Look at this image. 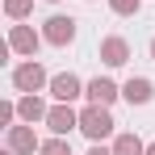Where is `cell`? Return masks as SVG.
<instances>
[{
    "label": "cell",
    "mask_w": 155,
    "mask_h": 155,
    "mask_svg": "<svg viewBox=\"0 0 155 155\" xmlns=\"http://www.w3.org/2000/svg\"><path fill=\"white\" fill-rule=\"evenodd\" d=\"M113 113H109V105H88L84 113H80V130L92 138V143H105L109 134H113Z\"/></svg>",
    "instance_id": "6da1fadb"
},
{
    "label": "cell",
    "mask_w": 155,
    "mask_h": 155,
    "mask_svg": "<svg viewBox=\"0 0 155 155\" xmlns=\"http://www.w3.org/2000/svg\"><path fill=\"white\" fill-rule=\"evenodd\" d=\"M13 88L17 92H42V88H51V76H46V67L38 59H29L21 67H13Z\"/></svg>",
    "instance_id": "7a4b0ae2"
},
{
    "label": "cell",
    "mask_w": 155,
    "mask_h": 155,
    "mask_svg": "<svg viewBox=\"0 0 155 155\" xmlns=\"http://www.w3.org/2000/svg\"><path fill=\"white\" fill-rule=\"evenodd\" d=\"M38 46H42V34H34L29 25H8V51H13V54L34 59V54H38Z\"/></svg>",
    "instance_id": "3957f363"
},
{
    "label": "cell",
    "mask_w": 155,
    "mask_h": 155,
    "mask_svg": "<svg viewBox=\"0 0 155 155\" xmlns=\"http://www.w3.org/2000/svg\"><path fill=\"white\" fill-rule=\"evenodd\" d=\"M42 38H46L51 46H67V42H76V21L63 17V13H54L51 21L42 25Z\"/></svg>",
    "instance_id": "277c9868"
},
{
    "label": "cell",
    "mask_w": 155,
    "mask_h": 155,
    "mask_svg": "<svg viewBox=\"0 0 155 155\" xmlns=\"http://www.w3.org/2000/svg\"><path fill=\"white\" fill-rule=\"evenodd\" d=\"M46 126H51V134H71V130H80V113L71 109V105H51V113H46Z\"/></svg>",
    "instance_id": "5b68a950"
},
{
    "label": "cell",
    "mask_w": 155,
    "mask_h": 155,
    "mask_svg": "<svg viewBox=\"0 0 155 155\" xmlns=\"http://www.w3.org/2000/svg\"><path fill=\"white\" fill-rule=\"evenodd\" d=\"M51 97L63 105H71L76 97H84V84H80V76H71V71H63V76H51Z\"/></svg>",
    "instance_id": "8992f818"
},
{
    "label": "cell",
    "mask_w": 155,
    "mask_h": 155,
    "mask_svg": "<svg viewBox=\"0 0 155 155\" xmlns=\"http://www.w3.org/2000/svg\"><path fill=\"white\" fill-rule=\"evenodd\" d=\"M84 97H88V101H92V105H113V101H117V97H122V88H117L113 80H105V76H97V80H88V84H84Z\"/></svg>",
    "instance_id": "52a82bcc"
},
{
    "label": "cell",
    "mask_w": 155,
    "mask_h": 155,
    "mask_svg": "<svg viewBox=\"0 0 155 155\" xmlns=\"http://www.w3.org/2000/svg\"><path fill=\"white\" fill-rule=\"evenodd\" d=\"M38 147H42V143H38V134L29 130V122L25 126H8V151L13 155H34Z\"/></svg>",
    "instance_id": "ba28073f"
},
{
    "label": "cell",
    "mask_w": 155,
    "mask_h": 155,
    "mask_svg": "<svg viewBox=\"0 0 155 155\" xmlns=\"http://www.w3.org/2000/svg\"><path fill=\"white\" fill-rule=\"evenodd\" d=\"M46 113H51V105L42 101L38 92H25V97L17 101V117H21V122H29V126H34V122H46Z\"/></svg>",
    "instance_id": "9c48e42d"
},
{
    "label": "cell",
    "mask_w": 155,
    "mask_h": 155,
    "mask_svg": "<svg viewBox=\"0 0 155 155\" xmlns=\"http://www.w3.org/2000/svg\"><path fill=\"white\" fill-rule=\"evenodd\" d=\"M101 59H105V67H122V63L130 59V42H126V38H117V34L101 38Z\"/></svg>",
    "instance_id": "30bf717a"
},
{
    "label": "cell",
    "mask_w": 155,
    "mask_h": 155,
    "mask_svg": "<svg viewBox=\"0 0 155 155\" xmlns=\"http://www.w3.org/2000/svg\"><path fill=\"white\" fill-rule=\"evenodd\" d=\"M122 97H126L130 105H147V101L155 97V88H151V80L134 76V80H126V84H122Z\"/></svg>",
    "instance_id": "8fae6325"
},
{
    "label": "cell",
    "mask_w": 155,
    "mask_h": 155,
    "mask_svg": "<svg viewBox=\"0 0 155 155\" xmlns=\"http://www.w3.org/2000/svg\"><path fill=\"white\" fill-rule=\"evenodd\" d=\"M113 155H147V143H143L134 130H126V134L113 138Z\"/></svg>",
    "instance_id": "7c38bea8"
},
{
    "label": "cell",
    "mask_w": 155,
    "mask_h": 155,
    "mask_svg": "<svg viewBox=\"0 0 155 155\" xmlns=\"http://www.w3.org/2000/svg\"><path fill=\"white\" fill-rule=\"evenodd\" d=\"M38 155H71V143H67L63 134H54V138H46V143L38 147Z\"/></svg>",
    "instance_id": "4fadbf2b"
},
{
    "label": "cell",
    "mask_w": 155,
    "mask_h": 155,
    "mask_svg": "<svg viewBox=\"0 0 155 155\" xmlns=\"http://www.w3.org/2000/svg\"><path fill=\"white\" fill-rule=\"evenodd\" d=\"M29 8H34V0H4V13H8L13 21H25Z\"/></svg>",
    "instance_id": "5bb4252c"
},
{
    "label": "cell",
    "mask_w": 155,
    "mask_h": 155,
    "mask_svg": "<svg viewBox=\"0 0 155 155\" xmlns=\"http://www.w3.org/2000/svg\"><path fill=\"white\" fill-rule=\"evenodd\" d=\"M109 8H113L117 17H134V13L143 8V0H109Z\"/></svg>",
    "instance_id": "9a60e30c"
},
{
    "label": "cell",
    "mask_w": 155,
    "mask_h": 155,
    "mask_svg": "<svg viewBox=\"0 0 155 155\" xmlns=\"http://www.w3.org/2000/svg\"><path fill=\"white\" fill-rule=\"evenodd\" d=\"M13 117H17V105L4 101V105H0V126H13Z\"/></svg>",
    "instance_id": "2e32d148"
},
{
    "label": "cell",
    "mask_w": 155,
    "mask_h": 155,
    "mask_svg": "<svg viewBox=\"0 0 155 155\" xmlns=\"http://www.w3.org/2000/svg\"><path fill=\"white\" fill-rule=\"evenodd\" d=\"M88 155H113V147H105V143H92V147H88Z\"/></svg>",
    "instance_id": "e0dca14e"
},
{
    "label": "cell",
    "mask_w": 155,
    "mask_h": 155,
    "mask_svg": "<svg viewBox=\"0 0 155 155\" xmlns=\"http://www.w3.org/2000/svg\"><path fill=\"white\" fill-rule=\"evenodd\" d=\"M147 155H155V143H147Z\"/></svg>",
    "instance_id": "ac0fdd59"
},
{
    "label": "cell",
    "mask_w": 155,
    "mask_h": 155,
    "mask_svg": "<svg viewBox=\"0 0 155 155\" xmlns=\"http://www.w3.org/2000/svg\"><path fill=\"white\" fill-rule=\"evenodd\" d=\"M151 59H155V38H151Z\"/></svg>",
    "instance_id": "d6986e66"
},
{
    "label": "cell",
    "mask_w": 155,
    "mask_h": 155,
    "mask_svg": "<svg viewBox=\"0 0 155 155\" xmlns=\"http://www.w3.org/2000/svg\"><path fill=\"white\" fill-rule=\"evenodd\" d=\"M46 4H59V0H46Z\"/></svg>",
    "instance_id": "ffe728a7"
},
{
    "label": "cell",
    "mask_w": 155,
    "mask_h": 155,
    "mask_svg": "<svg viewBox=\"0 0 155 155\" xmlns=\"http://www.w3.org/2000/svg\"><path fill=\"white\" fill-rule=\"evenodd\" d=\"M4 155H13V151H4Z\"/></svg>",
    "instance_id": "44dd1931"
}]
</instances>
